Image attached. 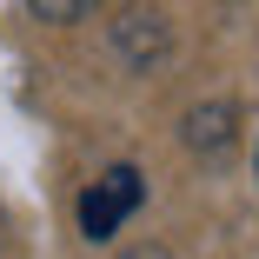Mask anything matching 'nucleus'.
<instances>
[{
	"mask_svg": "<svg viewBox=\"0 0 259 259\" xmlns=\"http://www.w3.org/2000/svg\"><path fill=\"white\" fill-rule=\"evenodd\" d=\"M252 166H259V153H252Z\"/></svg>",
	"mask_w": 259,
	"mask_h": 259,
	"instance_id": "nucleus-6",
	"label": "nucleus"
},
{
	"mask_svg": "<svg viewBox=\"0 0 259 259\" xmlns=\"http://www.w3.org/2000/svg\"><path fill=\"white\" fill-rule=\"evenodd\" d=\"M120 259H173V252H160V246H133V252H120Z\"/></svg>",
	"mask_w": 259,
	"mask_h": 259,
	"instance_id": "nucleus-5",
	"label": "nucleus"
},
{
	"mask_svg": "<svg viewBox=\"0 0 259 259\" xmlns=\"http://www.w3.org/2000/svg\"><path fill=\"white\" fill-rule=\"evenodd\" d=\"M27 7H33L40 20H54V27H67V20H80V14H93L100 0H27Z\"/></svg>",
	"mask_w": 259,
	"mask_h": 259,
	"instance_id": "nucleus-4",
	"label": "nucleus"
},
{
	"mask_svg": "<svg viewBox=\"0 0 259 259\" xmlns=\"http://www.w3.org/2000/svg\"><path fill=\"white\" fill-rule=\"evenodd\" d=\"M113 54L133 67V73H153L166 60V20L153 14V7H126L113 20Z\"/></svg>",
	"mask_w": 259,
	"mask_h": 259,
	"instance_id": "nucleus-2",
	"label": "nucleus"
},
{
	"mask_svg": "<svg viewBox=\"0 0 259 259\" xmlns=\"http://www.w3.org/2000/svg\"><path fill=\"white\" fill-rule=\"evenodd\" d=\"M140 199H146L140 166H113V173H100V180L80 193V233H87V239H113V233L140 213Z\"/></svg>",
	"mask_w": 259,
	"mask_h": 259,
	"instance_id": "nucleus-1",
	"label": "nucleus"
},
{
	"mask_svg": "<svg viewBox=\"0 0 259 259\" xmlns=\"http://www.w3.org/2000/svg\"><path fill=\"white\" fill-rule=\"evenodd\" d=\"M233 126H239V113L226 107V100H206V107H193V113L180 120V133H186L193 153H220V146L233 140Z\"/></svg>",
	"mask_w": 259,
	"mask_h": 259,
	"instance_id": "nucleus-3",
	"label": "nucleus"
}]
</instances>
